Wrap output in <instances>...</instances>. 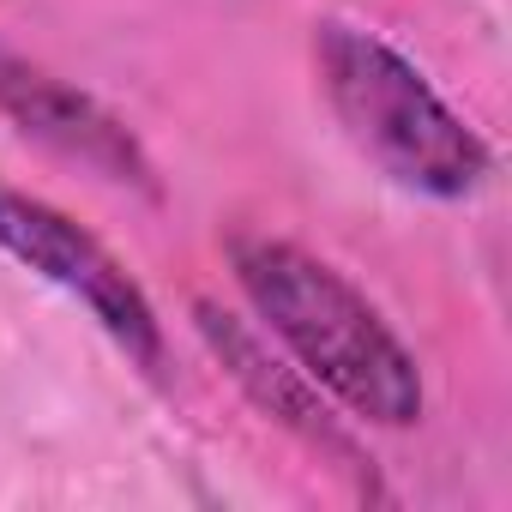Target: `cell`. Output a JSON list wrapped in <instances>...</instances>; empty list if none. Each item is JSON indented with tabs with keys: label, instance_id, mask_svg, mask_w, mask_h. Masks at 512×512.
<instances>
[{
	"label": "cell",
	"instance_id": "obj_4",
	"mask_svg": "<svg viewBox=\"0 0 512 512\" xmlns=\"http://www.w3.org/2000/svg\"><path fill=\"white\" fill-rule=\"evenodd\" d=\"M0 121L25 145L49 151L55 163H67L91 181L127 187V193H145V199L163 193L151 151L139 145V133L109 103H97L91 91H79L73 79L49 73L43 61L19 55L7 43H0Z\"/></svg>",
	"mask_w": 512,
	"mask_h": 512
},
{
	"label": "cell",
	"instance_id": "obj_5",
	"mask_svg": "<svg viewBox=\"0 0 512 512\" xmlns=\"http://www.w3.org/2000/svg\"><path fill=\"white\" fill-rule=\"evenodd\" d=\"M193 332H199V344L211 350V362L241 386V398L260 410L266 422H278L284 434H296L308 452H320L332 470H344L362 494H374V458H362V446L350 440V428L332 416V398L278 350V344H266V332L253 326V320H241V314H229L223 302H193Z\"/></svg>",
	"mask_w": 512,
	"mask_h": 512
},
{
	"label": "cell",
	"instance_id": "obj_2",
	"mask_svg": "<svg viewBox=\"0 0 512 512\" xmlns=\"http://www.w3.org/2000/svg\"><path fill=\"white\" fill-rule=\"evenodd\" d=\"M314 73L332 121L386 181L422 199H470L494 175L488 139L380 31L350 19H320Z\"/></svg>",
	"mask_w": 512,
	"mask_h": 512
},
{
	"label": "cell",
	"instance_id": "obj_3",
	"mask_svg": "<svg viewBox=\"0 0 512 512\" xmlns=\"http://www.w3.org/2000/svg\"><path fill=\"white\" fill-rule=\"evenodd\" d=\"M0 253H13L25 272H37L43 284H55L61 296H73L97 326L103 338L145 374V380H163V320L145 296V284L115 260V253L85 229L73 223L61 205L25 193V187H7L0 181Z\"/></svg>",
	"mask_w": 512,
	"mask_h": 512
},
{
	"label": "cell",
	"instance_id": "obj_1",
	"mask_svg": "<svg viewBox=\"0 0 512 512\" xmlns=\"http://www.w3.org/2000/svg\"><path fill=\"white\" fill-rule=\"evenodd\" d=\"M235 290L260 326L332 404L374 428H416L428 410L422 368L392 320L320 253L284 235L229 241Z\"/></svg>",
	"mask_w": 512,
	"mask_h": 512
}]
</instances>
